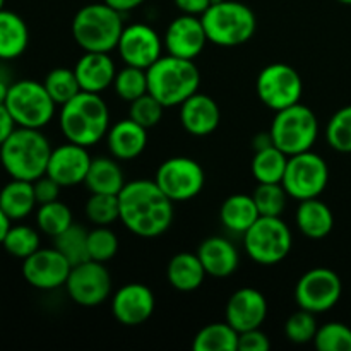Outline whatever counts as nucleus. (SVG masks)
Returning <instances> with one entry per match:
<instances>
[{
	"instance_id": "f257e3e1",
	"label": "nucleus",
	"mask_w": 351,
	"mask_h": 351,
	"mask_svg": "<svg viewBox=\"0 0 351 351\" xmlns=\"http://www.w3.org/2000/svg\"><path fill=\"white\" fill-rule=\"evenodd\" d=\"M119 204L122 225L141 239H156L173 223V201L154 180L127 182Z\"/></svg>"
},
{
	"instance_id": "f03ea898",
	"label": "nucleus",
	"mask_w": 351,
	"mask_h": 351,
	"mask_svg": "<svg viewBox=\"0 0 351 351\" xmlns=\"http://www.w3.org/2000/svg\"><path fill=\"white\" fill-rule=\"evenodd\" d=\"M58 125L69 143L95 146L110 130V110L101 95L81 91L60 106Z\"/></svg>"
},
{
	"instance_id": "7ed1b4c3",
	"label": "nucleus",
	"mask_w": 351,
	"mask_h": 351,
	"mask_svg": "<svg viewBox=\"0 0 351 351\" xmlns=\"http://www.w3.org/2000/svg\"><path fill=\"white\" fill-rule=\"evenodd\" d=\"M51 149L41 129L17 127L0 146V163L10 178L34 182L47 173Z\"/></svg>"
},
{
	"instance_id": "20e7f679",
	"label": "nucleus",
	"mask_w": 351,
	"mask_h": 351,
	"mask_svg": "<svg viewBox=\"0 0 351 351\" xmlns=\"http://www.w3.org/2000/svg\"><path fill=\"white\" fill-rule=\"evenodd\" d=\"M147 91L160 99L165 108L180 106L185 99L199 91L201 72L194 60L161 55L146 71Z\"/></svg>"
},
{
	"instance_id": "39448f33",
	"label": "nucleus",
	"mask_w": 351,
	"mask_h": 351,
	"mask_svg": "<svg viewBox=\"0 0 351 351\" xmlns=\"http://www.w3.org/2000/svg\"><path fill=\"white\" fill-rule=\"evenodd\" d=\"M123 14L98 2L81 7L72 19V36L84 51L117 50L123 31Z\"/></svg>"
},
{
	"instance_id": "423d86ee",
	"label": "nucleus",
	"mask_w": 351,
	"mask_h": 351,
	"mask_svg": "<svg viewBox=\"0 0 351 351\" xmlns=\"http://www.w3.org/2000/svg\"><path fill=\"white\" fill-rule=\"evenodd\" d=\"M201 21L208 41L218 47H239L247 43L257 29L254 10L237 0H213Z\"/></svg>"
},
{
	"instance_id": "0eeeda50",
	"label": "nucleus",
	"mask_w": 351,
	"mask_h": 351,
	"mask_svg": "<svg viewBox=\"0 0 351 351\" xmlns=\"http://www.w3.org/2000/svg\"><path fill=\"white\" fill-rule=\"evenodd\" d=\"M269 134L274 146L288 156L311 151L319 136L317 115L307 105L295 103L276 112Z\"/></svg>"
},
{
	"instance_id": "6e6552de",
	"label": "nucleus",
	"mask_w": 351,
	"mask_h": 351,
	"mask_svg": "<svg viewBox=\"0 0 351 351\" xmlns=\"http://www.w3.org/2000/svg\"><path fill=\"white\" fill-rule=\"evenodd\" d=\"M245 252L261 266H274L287 259L293 247V235L281 216H259L243 233Z\"/></svg>"
},
{
	"instance_id": "1a4fd4ad",
	"label": "nucleus",
	"mask_w": 351,
	"mask_h": 351,
	"mask_svg": "<svg viewBox=\"0 0 351 351\" xmlns=\"http://www.w3.org/2000/svg\"><path fill=\"white\" fill-rule=\"evenodd\" d=\"M5 106L17 127L43 129L53 119L57 103L48 95L43 82L23 79L9 86Z\"/></svg>"
},
{
	"instance_id": "9d476101",
	"label": "nucleus",
	"mask_w": 351,
	"mask_h": 351,
	"mask_svg": "<svg viewBox=\"0 0 351 351\" xmlns=\"http://www.w3.org/2000/svg\"><path fill=\"white\" fill-rule=\"evenodd\" d=\"M328 163L321 154L312 153L311 149L288 158L287 171L281 184L291 199H297L300 202L319 197L328 187Z\"/></svg>"
},
{
	"instance_id": "9b49d317",
	"label": "nucleus",
	"mask_w": 351,
	"mask_h": 351,
	"mask_svg": "<svg viewBox=\"0 0 351 351\" xmlns=\"http://www.w3.org/2000/svg\"><path fill=\"white\" fill-rule=\"evenodd\" d=\"M256 91L263 105L273 112H280L295 103H300L304 95V82L300 74L291 65L276 62L266 65L259 72Z\"/></svg>"
},
{
	"instance_id": "f8f14e48",
	"label": "nucleus",
	"mask_w": 351,
	"mask_h": 351,
	"mask_svg": "<svg viewBox=\"0 0 351 351\" xmlns=\"http://www.w3.org/2000/svg\"><path fill=\"white\" fill-rule=\"evenodd\" d=\"M154 182L173 202L197 197L206 184L204 168L187 156H173L158 167Z\"/></svg>"
},
{
	"instance_id": "ddd939ff",
	"label": "nucleus",
	"mask_w": 351,
	"mask_h": 351,
	"mask_svg": "<svg viewBox=\"0 0 351 351\" xmlns=\"http://www.w3.org/2000/svg\"><path fill=\"white\" fill-rule=\"evenodd\" d=\"M343 293L341 278L328 267H314L307 271L295 287V302L298 308L324 314L339 302Z\"/></svg>"
},
{
	"instance_id": "4468645a",
	"label": "nucleus",
	"mask_w": 351,
	"mask_h": 351,
	"mask_svg": "<svg viewBox=\"0 0 351 351\" xmlns=\"http://www.w3.org/2000/svg\"><path fill=\"white\" fill-rule=\"evenodd\" d=\"M65 288L71 300L81 307H98L112 293V276L105 263L88 259L72 266Z\"/></svg>"
},
{
	"instance_id": "2eb2a0df",
	"label": "nucleus",
	"mask_w": 351,
	"mask_h": 351,
	"mask_svg": "<svg viewBox=\"0 0 351 351\" xmlns=\"http://www.w3.org/2000/svg\"><path fill=\"white\" fill-rule=\"evenodd\" d=\"M163 40L154 27L144 23H134L123 27L117 51L125 65L147 71L163 55Z\"/></svg>"
},
{
	"instance_id": "dca6fc26",
	"label": "nucleus",
	"mask_w": 351,
	"mask_h": 351,
	"mask_svg": "<svg viewBox=\"0 0 351 351\" xmlns=\"http://www.w3.org/2000/svg\"><path fill=\"white\" fill-rule=\"evenodd\" d=\"M72 264L57 249H38L23 261V276L36 290L50 291L65 287Z\"/></svg>"
},
{
	"instance_id": "f3484780",
	"label": "nucleus",
	"mask_w": 351,
	"mask_h": 351,
	"mask_svg": "<svg viewBox=\"0 0 351 351\" xmlns=\"http://www.w3.org/2000/svg\"><path fill=\"white\" fill-rule=\"evenodd\" d=\"M206 43H208V36H206L201 17L192 16V14H182L175 17L168 24L163 36L167 53L187 58V60H194L195 57H199Z\"/></svg>"
},
{
	"instance_id": "a211bd4d",
	"label": "nucleus",
	"mask_w": 351,
	"mask_h": 351,
	"mask_svg": "<svg viewBox=\"0 0 351 351\" xmlns=\"http://www.w3.org/2000/svg\"><path fill=\"white\" fill-rule=\"evenodd\" d=\"M91 160L88 147L67 141L62 146L51 149L47 175L53 178L60 187H75L84 184Z\"/></svg>"
},
{
	"instance_id": "6ab92c4d",
	"label": "nucleus",
	"mask_w": 351,
	"mask_h": 351,
	"mask_svg": "<svg viewBox=\"0 0 351 351\" xmlns=\"http://www.w3.org/2000/svg\"><path fill=\"white\" fill-rule=\"evenodd\" d=\"M156 300L149 287L143 283L123 285L112 298V314L127 328L141 326L153 315Z\"/></svg>"
},
{
	"instance_id": "aec40b11",
	"label": "nucleus",
	"mask_w": 351,
	"mask_h": 351,
	"mask_svg": "<svg viewBox=\"0 0 351 351\" xmlns=\"http://www.w3.org/2000/svg\"><path fill=\"white\" fill-rule=\"evenodd\" d=\"M266 317L267 300L256 288H240L226 302V322L239 332L261 328Z\"/></svg>"
},
{
	"instance_id": "412c9836",
	"label": "nucleus",
	"mask_w": 351,
	"mask_h": 351,
	"mask_svg": "<svg viewBox=\"0 0 351 351\" xmlns=\"http://www.w3.org/2000/svg\"><path fill=\"white\" fill-rule=\"evenodd\" d=\"M221 122L219 106L211 96L195 93L180 105V123L191 136L206 137L215 132Z\"/></svg>"
},
{
	"instance_id": "4be33fe9",
	"label": "nucleus",
	"mask_w": 351,
	"mask_h": 351,
	"mask_svg": "<svg viewBox=\"0 0 351 351\" xmlns=\"http://www.w3.org/2000/svg\"><path fill=\"white\" fill-rule=\"evenodd\" d=\"M74 72L79 86H81V91L101 95L110 86H113L117 67L110 53L84 51V55L75 62Z\"/></svg>"
},
{
	"instance_id": "5701e85b",
	"label": "nucleus",
	"mask_w": 351,
	"mask_h": 351,
	"mask_svg": "<svg viewBox=\"0 0 351 351\" xmlns=\"http://www.w3.org/2000/svg\"><path fill=\"white\" fill-rule=\"evenodd\" d=\"M195 254L201 259L206 273L213 278H228L239 269V250L225 237H209L202 240Z\"/></svg>"
},
{
	"instance_id": "b1692460",
	"label": "nucleus",
	"mask_w": 351,
	"mask_h": 351,
	"mask_svg": "<svg viewBox=\"0 0 351 351\" xmlns=\"http://www.w3.org/2000/svg\"><path fill=\"white\" fill-rule=\"evenodd\" d=\"M106 143H108L110 154L115 160H136L147 146V129L127 117L110 127Z\"/></svg>"
},
{
	"instance_id": "393cba45",
	"label": "nucleus",
	"mask_w": 351,
	"mask_h": 351,
	"mask_svg": "<svg viewBox=\"0 0 351 351\" xmlns=\"http://www.w3.org/2000/svg\"><path fill=\"white\" fill-rule=\"evenodd\" d=\"M295 223L307 239L321 240L335 228V215L326 202L319 201V197L307 199L298 202Z\"/></svg>"
},
{
	"instance_id": "a878e982",
	"label": "nucleus",
	"mask_w": 351,
	"mask_h": 351,
	"mask_svg": "<svg viewBox=\"0 0 351 351\" xmlns=\"http://www.w3.org/2000/svg\"><path fill=\"white\" fill-rule=\"evenodd\" d=\"M206 276H208V273H206L197 254H175L170 259V263H168V283L171 285V288L178 291H185V293L195 291L197 288L202 287Z\"/></svg>"
},
{
	"instance_id": "bb28decb",
	"label": "nucleus",
	"mask_w": 351,
	"mask_h": 351,
	"mask_svg": "<svg viewBox=\"0 0 351 351\" xmlns=\"http://www.w3.org/2000/svg\"><path fill=\"white\" fill-rule=\"evenodd\" d=\"M125 184L127 182L125 177H123V171L120 165L117 163L115 158H93L84 180V185L91 194L119 195Z\"/></svg>"
},
{
	"instance_id": "cd10ccee",
	"label": "nucleus",
	"mask_w": 351,
	"mask_h": 351,
	"mask_svg": "<svg viewBox=\"0 0 351 351\" xmlns=\"http://www.w3.org/2000/svg\"><path fill=\"white\" fill-rule=\"evenodd\" d=\"M29 29L19 14L0 10V60H14L26 51Z\"/></svg>"
},
{
	"instance_id": "c85d7f7f",
	"label": "nucleus",
	"mask_w": 351,
	"mask_h": 351,
	"mask_svg": "<svg viewBox=\"0 0 351 351\" xmlns=\"http://www.w3.org/2000/svg\"><path fill=\"white\" fill-rule=\"evenodd\" d=\"M38 206L34 195L33 182L10 178L0 191V208L10 218V221H19L27 218Z\"/></svg>"
},
{
	"instance_id": "c756f323",
	"label": "nucleus",
	"mask_w": 351,
	"mask_h": 351,
	"mask_svg": "<svg viewBox=\"0 0 351 351\" xmlns=\"http://www.w3.org/2000/svg\"><path fill=\"white\" fill-rule=\"evenodd\" d=\"M259 209L254 202L252 195L233 194L223 201L219 209V219L221 225L228 232L243 235L254 223L259 219Z\"/></svg>"
},
{
	"instance_id": "7c9ffc66",
	"label": "nucleus",
	"mask_w": 351,
	"mask_h": 351,
	"mask_svg": "<svg viewBox=\"0 0 351 351\" xmlns=\"http://www.w3.org/2000/svg\"><path fill=\"white\" fill-rule=\"evenodd\" d=\"M288 154L278 149L276 146H267L264 149L254 151L252 165V177L256 178L257 184H281L283 175L287 171Z\"/></svg>"
},
{
	"instance_id": "2f4dec72",
	"label": "nucleus",
	"mask_w": 351,
	"mask_h": 351,
	"mask_svg": "<svg viewBox=\"0 0 351 351\" xmlns=\"http://www.w3.org/2000/svg\"><path fill=\"white\" fill-rule=\"evenodd\" d=\"M194 351H239V331L228 322H215L195 335Z\"/></svg>"
},
{
	"instance_id": "473e14b6",
	"label": "nucleus",
	"mask_w": 351,
	"mask_h": 351,
	"mask_svg": "<svg viewBox=\"0 0 351 351\" xmlns=\"http://www.w3.org/2000/svg\"><path fill=\"white\" fill-rule=\"evenodd\" d=\"M88 230L82 228L81 225L72 223L65 232L55 237V249L72 264H81L89 259L88 252Z\"/></svg>"
},
{
	"instance_id": "72a5a7b5",
	"label": "nucleus",
	"mask_w": 351,
	"mask_h": 351,
	"mask_svg": "<svg viewBox=\"0 0 351 351\" xmlns=\"http://www.w3.org/2000/svg\"><path fill=\"white\" fill-rule=\"evenodd\" d=\"M74 223L72 211L67 204L62 201L47 202L41 204L36 211V225L40 232L48 237H57L69 228Z\"/></svg>"
},
{
	"instance_id": "f704fd0d",
	"label": "nucleus",
	"mask_w": 351,
	"mask_h": 351,
	"mask_svg": "<svg viewBox=\"0 0 351 351\" xmlns=\"http://www.w3.org/2000/svg\"><path fill=\"white\" fill-rule=\"evenodd\" d=\"M43 86L47 88L51 99L60 106L71 101L74 96H77L81 93V86H79L77 77H75L74 69H53V71H50L47 74Z\"/></svg>"
},
{
	"instance_id": "c9c22d12",
	"label": "nucleus",
	"mask_w": 351,
	"mask_h": 351,
	"mask_svg": "<svg viewBox=\"0 0 351 351\" xmlns=\"http://www.w3.org/2000/svg\"><path fill=\"white\" fill-rule=\"evenodd\" d=\"M2 247L9 256L24 261L40 249V233L27 225L10 226Z\"/></svg>"
},
{
	"instance_id": "e433bc0d",
	"label": "nucleus",
	"mask_w": 351,
	"mask_h": 351,
	"mask_svg": "<svg viewBox=\"0 0 351 351\" xmlns=\"http://www.w3.org/2000/svg\"><path fill=\"white\" fill-rule=\"evenodd\" d=\"M115 95L123 101L130 103L134 99L141 98L147 91V74L144 69L125 65L123 69L117 71L115 81H113Z\"/></svg>"
},
{
	"instance_id": "4c0bfd02",
	"label": "nucleus",
	"mask_w": 351,
	"mask_h": 351,
	"mask_svg": "<svg viewBox=\"0 0 351 351\" xmlns=\"http://www.w3.org/2000/svg\"><path fill=\"white\" fill-rule=\"evenodd\" d=\"M86 218L96 226H110L120 219L119 195L91 194L86 202Z\"/></svg>"
},
{
	"instance_id": "58836bf2",
	"label": "nucleus",
	"mask_w": 351,
	"mask_h": 351,
	"mask_svg": "<svg viewBox=\"0 0 351 351\" xmlns=\"http://www.w3.org/2000/svg\"><path fill=\"white\" fill-rule=\"evenodd\" d=\"M261 216H281L290 199L283 184H257L252 194Z\"/></svg>"
},
{
	"instance_id": "ea45409f",
	"label": "nucleus",
	"mask_w": 351,
	"mask_h": 351,
	"mask_svg": "<svg viewBox=\"0 0 351 351\" xmlns=\"http://www.w3.org/2000/svg\"><path fill=\"white\" fill-rule=\"evenodd\" d=\"M328 144L338 153H351V105L339 108L326 127Z\"/></svg>"
},
{
	"instance_id": "a19ab883",
	"label": "nucleus",
	"mask_w": 351,
	"mask_h": 351,
	"mask_svg": "<svg viewBox=\"0 0 351 351\" xmlns=\"http://www.w3.org/2000/svg\"><path fill=\"white\" fill-rule=\"evenodd\" d=\"M317 329L319 326L315 314L304 311V308L293 312L285 322V335L295 345H307V343L314 341Z\"/></svg>"
},
{
	"instance_id": "79ce46f5",
	"label": "nucleus",
	"mask_w": 351,
	"mask_h": 351,
	"mask_svg": "<svg viewBox=\"0 0 351 351\" xmlns=\"http://www.w3.org/2000/svg\"><path fill=\"white\" fill-rule=\"evenodd\" d=\"M314 345L319 351H351V328L343 322H328L317 329Z\"/></svg>"
},
{
	"instance_id": "37998d69",
	"label": "nucleus",
	"mask_w": 351,
	"mask_h": 351,
	"mask_svg": "<svg viewBox=\"0 0 351 351\" xmlns=\"http://www.w3.org/2000/svg\"><path fill=\"white\" fill-rule=\"evenodd\" d=\"M89 259L108 263L119 252V239L108 226H98L88 233Z\"/></svg>"
},
{
	"instance_id": "c03bdc74",
	"label": "nucleus",
	"mask_w": 351,
	"mask_h": 351,
	"mask_svg": "<svg viewBox=\"0 0 351 351\" xmlns=\"http://www.w3.org/2000/svg\"><path fill=\"white\" fill-rule=\"evenodd\" d=\"M163 112L165 106L151 93H146L141 98L129 103V119L143 125L144 129L158 125L163 119Z\"/></svg>"
},
{
	"instance_id": "a18cd8bd",
	"label": "nucleus",
	"mask_w": 351,
	"mask_h": 351,
	"mask_svg": "<svg viewBox=\"0 0 351 351\" xmlns=\"http://www.w3.org/2000/svg\"><path fill=\"white\" fill-rule=\"evenodd\" d=\"M269 348V338L266 332L261 331V328L239 332V351H267Z\"/></svg>"
},
{
	"instance_id": "49530a36",
	"label": "nucleus",
	"mask_w": 351,
	"mask_h": 351,
	"mask_svg": "<svg viewBox=\"0 0 351 351\" xmlns=\"http://www.w3.org/2000/svg\"><path fill=\"white\" fill-rule=\"evenodd\" d=\"M33 187H34V195H36L38 206L57 201L62 189L60 185H58L53 178L48 177L47 173H45L43 177L36 178V180L33 182Z\"/></svg>"
},
{
	"instance_id": "de8ad7c7",
	"label": "nucleus",
	"mask_w": 351,
	"mask_h": 351,
	"mask_svg": "<svg viewBox=\"0 0 351 351\" xmlns=\"http://www.w3.org/2000/svg\"><path fill=\"white\" fill-rule=\"evenodd\" d=\"M173 3L180 9L182 14H192V16L201 17L211 5L213 0H173Z\"/></svg>"
},
{
	"instance_id": "09e8293b",
	"label": "nucleus",
	"mask_w": 351,
	"mask_h": 351,
	"mask_svg": "<svg viewBox=\"0 0 351 351\" xmlns=\"http://www.w3.org/2000/svg\"><path fill=\"white\" fill-rule=\"evenodd\" d=\"M17 129L16 120L12 119L5 105H0V146L9 139L10 134Z\"/></svg>"
},
{
	"instance_id": "8fccbe9b",
	"label": "nucleus",
	"mask_w": 351,
	"mask_h": 351,
	"mask_svg": "<svg viewBox=\"0 0 351 351\" xmlns=\"http://www.w3.org/2000/svg\"><path fill=\"white\" fill-rule=\"evenodd\" d=\"M103 2L108 3V5L113 7L115 10H119L120 14H125L137 9V7H141L146 0H103Z\"/></svg>"
},
{
	"instance_id": "3c124183",
	"label": "nucleus",
	"mask_w": 351,
	"mask_h": 351,
	"mask_svg": "<svg viewBox=\"0 0 351 351\" xmlns=\"http://www.w3.org/2000/svg\"><path fill=\"white\" fill-rule=\"evenodd\" d=\"M252 146H254V151H259V149H264V147H267V146H273V139H271V134L269 132L257 134V136L254 137V141H252Z\"/></svg>"
},
{
	"instance_id": "603ef678",
	"label": "nucleus",
	"mask_w": 351,
	"mask_h": 351,
	"mask_svg": "<svg viewBox=\"0 0 351 351\" xmlns=\"http://www.w3.org/2000/svg\"><path fill=\"white\" fill-rule=\"evenodd\" d=\"M10 226H12L10 225V218L2 211V208H0V245H2L3 239H5V235H7V232H9Z\"/></svg>"
},
{
	"instance_id": "864d4df0",
	"label": "nucleus",
	"mask_w": 351,
	"mask_h": 351,
	"mask_svg": "<svg viewBox=\"0 0 351 351\" xmlns=\"http://www.w3.org/2000/svg\"><path fill=\"white\" fill-rule=\"evenodd\" d=\"M9 86L3 79H0V105H5L7 99V93H9Z\"/></svg>"
},
{
	"instance_id": "5fc2aeb1",
	"label": "nucleus",
	"mask_w": 351,
	"mask_h": 351,
	"mask_svg": "<svg viewBox=\"0 0 351 351\" xmlns=\"http://www.w3.org/2000/svg\"><path fill=\"white\" fill-rule=\"evenodd\" d=\"M338 2L345 3V5H351V0H338Z\"/></svg>"
},
{
	"instance_id": "6e6d98bb",
	"label": "nucleus",
	"mask_w": 351,
	"mask_h": 351,
	"mask_svg": "<svg viewBox=\"0 0 351 351\" xmlns=\"http://www.w3.org/2000/svg\"><path fill=\"white\" fill-rule=\"evenodd\" d=\"M3 7H5V0H0V10H2Z\"/></svg>"
}]
</instances>
